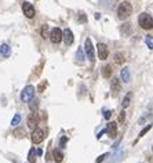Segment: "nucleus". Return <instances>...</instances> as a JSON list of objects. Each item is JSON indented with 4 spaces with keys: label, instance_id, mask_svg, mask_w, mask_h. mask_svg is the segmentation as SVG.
Segmentation results:
<instances>
[{
    "label": "nucleus",
    "instance_id": "nucleus-1",
    "mask_svg": "<svg viewBox=\"0 0 153 163\" xmlns=\"http://www.w3.org/2000/svg\"><path fill=\"white\" fill-rule=\"evenodd\" d=\"M133 12V6L130 1H121L119 8H117V17L120 20H127Z\"/></svg>",
    "mask_w": 153,
    "mask_h": 163
},
{
    "label": "nucleus",
    "instance_id": "nucleus-2",
    "mask_svg": "<svg viewBox=\"0 0 153 163\" xmlns=\"http://www.w3.org/2000/svg\"><path fill=\"white\" fill-rule=\"evenodd\" d=\"M138 24L142 29L150 31V29H153V17H150L148 12H142L141 15L138 17Z\"/></svg>",
    "mask_w": 153,
    "mask_h": 163
},
{
    "label": "nucleus",
    "instance_id": "nucleus-3",
    "mask_svg": "<svg viewBox=\"0 0 153 163\" xmlns=\"http://www.w3.org/2000/svg\"><path fill=\"white\" fill-rule=\"evenodd\" d=\"M35 96V87L33 86H26L21 93V99L22 102H29Z\"/></svg>",
    "mask_w": 153,
    "mask_h": 163
},
{
    "label": "nucleus",
    "instance_id": "nucleus-4",
    "mask_svg": "<svg viewBox=\"0 0 153 163\" xmlns=\"http://www.w3.org/2000/svg\"><path fill=\"white\" fill-rule=\"evenodd\" d=\"M28 129L29 130H35L39 124V113L36 111H32V113H29L28 116Z\"/></svg>",
    "mask_w": 153,
    "mask_h": 163
},
{
    "label": "nucleus",
    "instance_id": "nucleus-5",
    "mask_svg": "<svg viewBox=\"0 0 153 163\" xmlns=\"http://www.w3.org/2000/svg\"><path fill=\"white\" fill-rule=\"evenodd\" d=\"M44 131L41 130V129H35L32 133V143L33 144H40L43 143V140H44Z\"/></svg>",
    "mask_w": 153,
    "mask_h": 163
},
{
    "label": "nucleus",
    "instance_id": "nucleus-6",
    "mask_svg": "<svg viewBox=\"0 0 153 163\" xmlns=\"http://www.w3.org/2000/svg\"><path fill=\"white\" fill-rule=\"evenodd\" d=\"M97 50H98V58H99V60L105 61L106 58H108L109 50H108V47H106V44L105 43H98Z\"/></svg>",
    "mask_w": 153,
    "mask_h": 163
},
{
    "label": "nucleus",
    "instance_id": "nucleus-7",
    "mask_svg": "<svg viewBox=\"0 0 153 163\" xmlns=\"http://www.w3.org/2000/svg\"><path fill=\"white\" fill-rule=\"evenodd\" d=\"M49 37L51 39L52 43H59L61 40H62V31L59 28H52Z\"/></svg>",
    "mask_w": 153,
    "mask_h": 163
},
{
    "label": "nucleus",
    "instance_id": "nucleus-8",
    "mask_svg": "<svg viewBox=\"0 0 153 163\" xmlns=\"http://www.w3.org/2000/svg\"><path fill=\"white\" fill-rule=\"evenodd\" d=\"M22 11H24L25 17H28V18H33L35 17V14H36V11H35V7H33L30 3H24L22 4Z\"/></svg>",
    "mask_w": 153,
    "mask_h": 163
},
{
    "label": "nucleus",
    "instance_id": "nucleus-9",
    "mask_svg": "<svg viewBox=\"0 0 153 163\" xmlns=\"http://www.w3.org/2000/svg\"><path fill=\"white\" fill-rule=\"evenodd\" d=\"M84 46H86L84 50H86V53H87L88 60L90 61H94V60H95V54H94V46H93V43H91V40L86 39V44H84Z\"/></svg>",
    "mask_w": 153,
    "mask_h": 163
},
{
    "label": "nucleus",
    "instance_id": "nucleus-10",
    "mask_svg": "<svg viewBox=\"0 0 153 163\" xmlns=\"http://www.w3.org/2000/svg\"><path fill=\"white\" fill-rule=\"evenodd\" d=\"M62 39H64L65 44L66 46H70L73 43V33L70 29H65L64 32H62Z\"/></svg>",
    "mask_w": 153,
    "mask_h": 163
},
{
    "label": "nucleus",
    "instance_id": "nucleus-11",
    "mask_svg": "<svg viewBox=\"0 0 153 163\" xmlns=\"http://www.w3.org/2000/svg\"><path fill=\"white\" fill-rule=\"evenodd\" d=\"M106 133H108L110 137H116V134H117V123L116 122H110V123L106 126Z\"/></svg>",
    "mask_w": 153,
    "mask_h": 163
},
{
    "label": "nucleus",
    "instance_id": "nucleus-12",
    "mask_svg": "<svg viewBox=\"0 0 153 163\" xmlns=\"http://www.w3.org/2000/svg\"><path fill=\"white\" fill-rule=\"evenodd\" d=\"M0 54H1L4 58H8V57L11 56V47H10L8 44L3 43L0 46Z\"/></svg>",
    "mask_w": 153,
    "mask_h": 163
},
{
    "label": "nucleus",
    "instance_id": "nucleus-13",
    "mask_svg": "<svg viewBox=\"0 0 153 163\" xmlns=\"http://www.w3.org/2000/svg\"><path fill=\"white\" fill-rule=\"evenodd\" d=\"M110 88H112L113 93H119L120 91V80L117 79V77H115V79H112V82H110Z\"/></svg>",
    "mask_w": 153,
    "mask_h": 163
},
{
    "label": "nucleus",
    "instance_id": "nucleus-14",
    "mask_svg": "<svg viewBox=\"0 0 153 163\" xmlns=\"http://www.w3.org/2000/svg\"><path fill=\"white\" fill-rule=\"evenodd\" d=\"M120 76H121V80H123V82L128 83V82H130V71H128V68H123L121 72H120Z\"/></svg>",
    "mask_w": 153,
    "mask_h": 163
},
{
    "label": "nucleus",
    "instance_id": "nucleus-15",
    "mask_svg": "<svg viewBox=\"0 0 153 163\" xmlns=\"http://www.w3.org/2000/svg\"><path fill=\"white\" fill-rule=\"evenodd\" d=\"M110 75H112V67L110 65H105L102 68V76L104 77H110Z\"/></svg>",
    "mask_w": 153,
    "mask_h": 163
},
{
    "label": "nucleus",
    "instance_id": "nucleus-16",
    "mask_svg": "<svg viewBox=\"0 0 153 163\" xmlns=\"http://www.w3.org/2000/svg\"><path fill=\"white\" fill-rule=\"evenodd\" d=\"M36 149L35 148H32L30 151H29V155H28V160H29V163H35L36 162Z\"/></svg>",
    "mask_w": 153,
    "mask_h": 163
},
{
    "label": "nucleus",
    "instance_id": "nucleus-17",
    "mask_svg": "<svg viewBox=\"0 0 153 163\" xmlns=\"http://www.w3.org/2000/svg\"><path fill=\"white\" fill-rule=\"evenodd\" d=\"M62 159H64L62 152H61L59 149H55V151H54V160H55L57 163H61V162H62Z\"/></svg>",
    "mask_w": 153,
    "mask_h": 163
},
{
    "label": "nucleus",
    "instance_id": "nucleus-18",
    "mask_svg": "<svg viewBox=\"0 0 153 163\" xmlns=\"http://www.w3.org/2000/svg\"><path fill=\"white\" fill-rule=\"evenodd\" d=\"M124 61H125L124 56H123L121 53H116V54H115V62H116V64H123Z\"/></svg>",
    "mask_w": 153,
    "mask_h": 163
},
{
    "label": "nucleus",
    "instance_id": "nucleus-19",
    "mask_svg": "<svg viewBox=\"0 0 153 163\" xmlns=\"http://www.w3.org/2000/svg\"><path fill=\"white\" fill-rule=\"evenodd\" d=\"M20 122H21V115H20V113H15L14 118H12V120H11V126L17 127V126L20 124Z\"/></svg>",
    "mask_w": 153,
    "mask_h": 163
},
{
    "label": "nucleus",
    "instance_id": "nucleus-20",
    "mask_svg": "<svg viewBox=\"0 0 153 163\" xmlns=\"http://www.w3.org/2000/svg\"><path fill=\"white\" fill-rule=\"evenodd\" d=\"M41 36H43V39H47V37L50 36L49 26H47V25H43V26H41Z\"/></svg>",
    "mask_w": 153,
    "mask_h": 163
},
{
    "label": "nucleus",
    "instance_id": "nucleus-21",
    "mask_svg": "<svg viewBox=\"0 0 153 163\" xmlns=\"http://www.w3.org/2000/svg\"><path fill=\"white\" fill-rule=\"evenodd\" d=\"M130 101H131V97H130V94H127V96L124 97V99H123V104H121V107H123V109H125V108L130 105Z\"/></svg>",
    "mask_w": 153,
    "mask_h": 163
},
{
    "label": "nucleus",
    "instance_id": "nucleus-22",
    "mask_svg": "<svg viewBox=\"0 0 153 163\" xmlns=\"http://www.w3.org/2000/svg\"><path fill=\"white\" fill-rule=\"evenodd\" d=\"M29 104H30V109H32V111H37V107H39V101H37V99H30V101H29Z\"/></svg>",
    "mask_w": 153,
    "mask_h": 163
},
{
    "label": "nucleus",
    "instance_id": "nucleus-23",
    "mask_svg": "<svg viewBox=\"0 0 153 163\" xmlns=\"http://www.w3.org/2000/svg\"><path fill=\"white\" fill-rule=\"evenodd\" d=\"M124 120H125V112L121 111L120 113H119V119H117V123H119V124H123V123H124Z\"/></svg>",
    "mask_w": 153,
    "mask_h": 163
},
{
    "label": "nucleus",
    "instance_id": "nucleus-24",
    "mask_svg": "<svg viewBox=\"0 0 153 163\" xmlns=\"http://www.w3.org/2000/svg\"><path fill=\"white\" fill-rule=\"evenodd\" d=\"M150 129H152V124H148L146 127H144V129L141 130V133H139V137H144V135H145L146 133H148V131L150 130Z\"/></svg>",
    "mask_w": 153,
    "mask_h": 163
},
{
    "label": "nucleus",
    "instance_id": "nucleus-25",
    "mask_svg": "<svg viewBox=\"0 0 153 163\" xmlns=\"http://www.w3.org/2000/svg\"><path fill=\"white\" fill-rule=\"evenodd\" d=\"M79 21H80V22H86V21H87V15L83 14V12H80V14H79Z\"/></svg>",
    "mask_w": 153,
    "mask_h": 163
},
{
    "label": "nucleus",
    "instance_id": "nucleus-26",
    "mask_svg": "<svg viewBox=\"0 0 153 163\" xmlns=\"http://www.w3.org/2000/svg\"><path fill=\"white\" fill-rule=\"evenodd\" d=\"M77 58H79V62H81V58H83V50H81V47L77 50Z\"/></svg>",
    "mask_w": 153,
    "mask_h": 163
},
{
    "label": "nucleus",
    "instance_id": "nucleus-27",
    "mask_svg": "<svg viewBox=\"0 0 153 163\" xmlns=\"http://www.w3.org/2000/svg\"><path fill=\"white\" fill-rule=\"evenodd\" d=\"M145 42H146V44H148V47H149L150 50H153V42H152V40H150L149 37H146Z\"/></svg>",
    "mask_w": 153,
    "mask_h": 163
},
{
    "label": "nucleus",
    "instance_id": "nucleus-28",
    "mask_svg": "<svg viewBox=\"0 0 153 163\" xmlns=\"http://www.w3.org/2000/svg\"><path fill=\"white\" fill-rule=\"evenodd\" d=\"M108 153H104V155H101V156H99V158H98V159H97V163H101L102 162V160H105V158H108Z\"/></svg>",
    "mask_w": 153,
    "mask_h": 163
},
{
    "label": "nucleus",
    "instance_id": "nucleus-29",
    "mask_svg": "<svg viewBox=\"0 0 153 163\" xmlns=\"http://www.w3.org/2000/svg\"><path fill=\"white\" fill-rule=\"evenodd\" d=\"M66 141H68V140H66V137H64V138H61V140H59V145H61V147H65V144H66Z\"/></svg>",
    "mask_w": 153,
    "mask_h": 163
},
{
    "label": "nucleus",
    "instance_id": "nucleus-30",
    "mask_svg": "<svg viewBox=\"0 0 153 163\" xmlns=\"http://www.w3.org/2000/svg\"><path fill=\"white\" fill-rule=\"evenodd\" d=\"M110 115H112V112H110V111H106V112L104 113V118H105V119H110Z\"/></svg>",
    "mask_w": 153,
    "mask_h": 163
},
{
    "label": "nucleus",
    "instance_id": "nucleus-31",
    "mask_svg": "<svg viewBox=\"0 0 153 163\" xmlns=\"http://www.w3.org/2000/svg\"><path fill=\"white\" fill-rule=\"evenodd\" d=\"M46 86H47V82H44V83L41 84V86H40V84H39V91H43V90H44V87H46Z\"/></svg>",
    "mask_w": 153,
    "mask_h": 163
},
{
    "label": "nucleus",
    "instance_id": "nucleus-32",
    "mask_svg": "<svg viewBox=\"0 0 153 163\" xmlns=\"http://www.w3.org/2000/svg\"><path fill=\"white\" fill-rule=\"evenodd\" d=\"M14 134H15V135H17V137H22V134H24V131H22V130L14 131Z\"/></svg>",
    "mask_w": 153,
    "mask_h": 163
},
{
    "label": "nucleus",
    "instance_id": "nucleus-33",
    "mask_svg": "<svg viewBox=\"0 0 153 163\" xmlns=\"http://www.w3.org/2000/svg\"><path fill=\"white\" fill-rule=\"evenodd\" d=\"M36 155H37V156H41V155H43V149H41V148H37V149H36Z\"/></svg>",
    "mask_w": 153,
    "mask_h": 163
}]
</instances>
